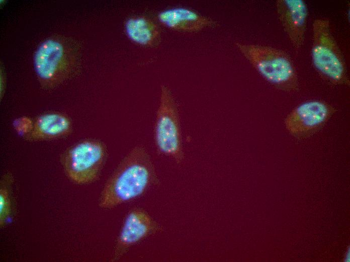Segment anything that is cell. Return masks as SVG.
<instances>
[{
    "instance_id": "1",
    "label": "cell",
    "mask_w": 350,
    "mask_h": 262,
    "mask_svg": "<svg viewBox=\"0 0 350 262\" xmlns=\"http://www.w3.org/2000/svg\"><path fill=\"white\" fill-rule=\"evenodd\" d=\"M157 182L154 166L146 149L133 148L106 181L100 193L99 206L111 209L142 195Z\"/></svg>"
},
{
    "instance_id": "7",
    "label": "cell",
    "mask_w": 350,
    "mask_h": 262,
    "mask_svg": "<svg viewBox=\"0 0 350 262\" xmlns=\"http://www.w3.org/2000/svg\"><path fill=\"white\" fill-rule=\"evenodd\" d=\"M161 229L160 226L144 209L134 208L127 214L117 238L111 258L120 259L129 248Z\"/></svg>"
},
{
    "instance_id": "13",
    "label": "cell",
    "mask_w": 350,
    "mask_h": 262,
    "mask_svg": "<svg viewBox=\"0 0 350 262\" xmlns=\"http://www.w3.org/2000/svg\"><path fill=\"white\" fill-rule=\"evenodd\" d=\"M13 177L10 172L5 173L1 182L0 188V225L3 227L8 222L12 213L11 187Z\"/></svg>"
},
{
    "instance_id": "4",
    "label": "cell",
    "mask_w": 350,
    "mask_h": 262,
    "mask_svg": "<svg viewBox=\"0 0 350 262\" xmlns=\"http://www.w3.org/2000/svg\"><path fill=\"white\" fill-rule=\"evenodd\" d=\"M107 156V147L103 142L88 139L68 149L61 160L67 177L73 182L82 185L99 178Z\"/></svg>"
},
{
    "instance_id": "11",
    "label": "cell",
    "mask_w": 350,
    "mask_h": 262,
    "mask_svg": "<svg viewBox=\"0 0 350 262\" xmlns=\"http://www.w3.org/2000/svg\"><path fill=\"white\" fill-rule=\"evenodd\" d=\"M71 130L72 123L67 117L60 113H46L32 123L25 139L31 142L58 139L66 137Z\"/></svg>"
},
{
    "instance_id": "5",
    "label": "cell",
    "mask_w": 350,
    "mask_h": 262,
    "mask_svg": "<svg viewBox=\"0 0 350 262\" xmlns=\"http://www.w3.org/2000/svg\"><path fill=\"white\" fill-rule=\"evenodd\" d=\"M158 149L178 162L183 159L180 118L177 103L169 88L161 87L154 127Z\"/></svg>"
},
{
    "instance_id": "10",
    "label": "cell",
    "mask_w": 350,
    "mask_h": 262,
    "mask_svg": "<svg viewBox=\"0 0 350 262\" xmlns=\"http://www.w3.org/2000/svg\"><path fill=\"white\" fill-rule=\"evenodd\" d=\"M159 21L166 27L177 31L194 32L214 27L216 22L190 9L174 8L160 12Z\"/></svg>"
},
{
    "instance_id": "6",
    "label": "cell",
    "mask_w": 350,
    "mask_h": 262,
    "mask_svg": "<svg viewBox=\"0 0 350 262\" xmlns=\"http://www.w3.org/2000/svg\"><path fill=\"white\" fill-rule=\"evenodd\" d=\"M336 111L334 106L320 100L305 101L286 117L287 130L295 139L310 138L319 132Z\"/></svg>"
},
{
    "instance_id": "3",
    "label": "cell",
    "mask_w": 350,
    "mask_h": 262,
    "mask_svg": "<svg viewBox=\"0 0 350 262\" xmlns=\"http://www.w3.org/2000/svg\"><path fill=\"white\" fill-rule=\"evenodd\" d=\"M311 55L315 70L324 81L334 86L349 87L345 61L328 18H318L313 22Z\"/></svg>"
},
{
    "instance_id": "8",
    "label": "cell",
    "mask_w": 350,
    "mask_h": 262,
    "mask_svg": "<svg viewBox=\"0 0 350 262\" xmlns=\"http://www.w3.org/2000/svg\"><path fill=\"white\" fill-rule=\"evenodd\" d=\"M64 50L62 44L49 39L39 47L34 57L36 74L42 87L52 89L58 86L66 77L62 64Z\"/></svg>"
},
{
    "instance_id": "2",
    "label": "cell",
    "mask_w": 350,
    "mask_h": 262,
    "mask_svg": "<svg viewBox=\"0 0 350 262\" xmlns=\"http://www.w3.org/2000/svg\"><path fill=\"white\" fill-rule=\"evenodd\" d=\"M235 46L258 73L275 88L287 93L299 90L296 69L286 52L258 44L236 42Z\"/></svg>"
},
{
    "instance_id": "9",
    "label": "cell",
    "mask_w": 350,
    "mask_h": 262,
    "mask_svg": "<svg viewBox=\"0 0 350 262\" xmlns=\"http://www.w3.org/2000/svg\"><path fill=\"white\" fill-rule=\"evenodd\" d=\"M278 17L293 47L298 52L305 38L308 10L303 0H277Z\"/></svg>"
},
{
    "instance_id": "12",
    "label": "cell",
    "mask_w": 350,
    "mask_h": 262,
    "mask_svg": "<svg viewBox=\"0 0 350 262\" xmlns=\"http://www.w3.org/2000/svg\"><path fill=\"white\" fill-rule=\"evenodd\" d=\"M125 30L130 39L141 45L153 44L159 36L157 26L149 19L143 16L128 19L125 22Z\"/></svg>"
}]
</instances>
